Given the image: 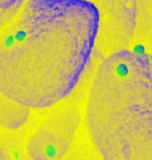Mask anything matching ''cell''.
<instances>
[{
  "mask_svg": "<svg viewBox=\"0 0 152 160\" xmlns=\"http://www.w3.org/2000/svg\"><path fill=\"white\" fill-rule=\"evenodd\" d=\"M99 27L89 0H26L0 30V94L30 109L62 102L84 73Z\"/></svg>",
  "mask_w": 152,
  "mask_h": 160,
  "instance_id": "cell-1",
  "label": "cell"
},
{
  "mask_svg": "<svg viewBox=\"0 0 152 160\" xmlns=\"http://www.w3.org/2000/svg\"><path fill=\"white\" fill-rule=\"evenodd\" d=\"M80 124L81 115L75 107L54 109L30 135L26 153L35 160L62 158L72 147Z\"/></svg>",
  "mask_w": 152,
  "mask_h": 160,
  "instance_id": "cell-2",
  "label": "cell"
},
{
  "mask_svg": "<svg viewBox=\"0 0 152 160\" xmlns=\"http://www.w3.org/2000/svg\"><path fill=\"white\" fill-rule=\"evenodd\" d=\"M31 109L0 94V126L7 130H18L30 117Z\"/></svg>",
  "mask_w": 152,
  "mask_h": 160,
  "instance_id": "cell-3",
  "label": "cell"
},
{
  "mask_svg": "<svg viewBox=\"0 0 152 160\" xmlns=\"http://www.w3.org/2000/svg\"><path fill=\"white\" fill-rule=\"evenodd\" d=\"M26 0H0V30L19 13Z\"/></svg>",
  "mask_w": 152,
  "mask_h": 160,
  "instance_id": "cell-4",
  "label": "cell"
},
{
  "mask_svg": "<svg viewBox=\"0 0 152 160\" xmlns=\"http://www.w3.org/2000/svg\"><path fill=\"white\" fill-rule=\"evenodd\" d=\"M4 158H7V154L5 153L4 149L0 148V159H4Z\"/></svg>",
  "mask_w": 152,
  "mask_h": 160,
  "instance_id": "cell-5",
  "label": "cell"
}]
</instances>
